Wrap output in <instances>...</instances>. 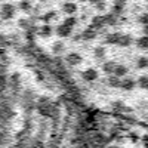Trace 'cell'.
<instances>
[{
	"label": "cell",
	"instance_id": "obj_29",
	"mask_svg": "<svg viewBox=\"0 0 148 148\" xmlns=\"http://www.w3.org/2000/svg\"><path fill=\"white\" fill-rule=\"evenodd\" d=\"M104 22H105V25H117L119 18L113 14H107V15H104Z\"/></svg>",
	"mask_w": 148,
	"mask_h": 148
},
{
	"label": "cell",
	"instance_id": "obj_16",
	"mask_svg": "<svg viewBox=\"0 0 148 148\" xmlns=\"http://www.w3.org/2000/svg\"><path fill=\"white\" fill-rule=\"evenodd\" d=\"M55 33H56L58 37H61V39H68V37L73 36V28H68L64 24H61V25H58L55 28Z\"/></svg>",
	"mask_w": 148,
	"mask_h": 148
},
{
	"label": "cell",
	"instance_id": "obj_41",
	"mask_svg": "<svg viewBox=\"0 0 148 148\" xmlns=\"http://www.w3.org/2000/svg\"><path fill=\"white\" fill-rule=\"evenodd\" d=\"M0 2H3V0H0Z\"/></svg>",
	"mask_w": 148,
	"mask_h": 148
},
{
	"label": "cell",
	"instance_id": "obj_14",
	"mask_svg": "<svg viewBox=\"0 0 148 148\" xmlns=\"http://www.w3.org/2000/svg\"><path fill=\"white\" fill-rule=\"evenodd\" d=\"M79 6L74 3V2H65L62 6H61V10H62V14L68 15V16H74V14L77 12Z\"/></svg>",
	"mask_w": 148,
	"mask_h": 148
},
{
	"label": "cell",
	"instance_id": "obj_32",
	"mask_svg": "<svg viewBox=\"0 0 148 148\" xmlns=\"http://www.w3.org/2000/svg\"><path fill=\"white\" fill-rule=\"evenodd\" d=\"M77 22H79V19H77V16H67L65 19H64V25L65 27H68V28H74L77 25Z\"/></svg>",
	"mask_w": 148,
	"mask_h": 148
},
{
	"label": "cell",
	"instance_id": "obj_23",
	"mask_svg": "<svg viewBox=\"0 0 148 148\" xmlns=\"http://www.w3.org/2000/svg\"><path fill=\"white\" fill-rule=\"evenodd\" d=\"M120 82H121V79L113 76V74L107 77V86H110V88H113V89H119L120 88Z\"/></svg>",
	"mask_w": 148,
	"mask_h": 148
},
{
	"label": "cell",
	"instance_id": "obj_28",
	"mask_svg": "<svg viewBox=\"0 0 148 148\" xmlns=\"http://www.w3.org/2000/svg\"><path fill=\"white\" fill-rule=\"evenodd\" d=\"M135 83H136V86H138L139 89L145 90L148 88V76H147V74H142L138 80H135Z\"/></svg>",
	"mask_w": 148,
	"mask_h": 148
},
{
	"label": "cell",
	"instance_id": "obj_6",
	"mask_svg": "<svg viewBox=\"0 0 148 148\" xmlns=\"http://www.w3.org/2000/svg\"><path fill=\"white\" fill-rule=\"evenodd\" d=\"M49 132H51V121H49V119H42L39 126H37V132H36L34 139L45 142V139L49 136Z\"/></svg>",
	"mask_w": 148,
	"mask_h": 148
},
{
	"label": "cell",
	"instance_id": "obj_9",
	"mask_svg": "<svg viewBox=\"0 0 148 148\" xmlns=\"http://www.w3.org/2000/svg\"><path fill=\"white\" fill-rule=\"evenodd\" d=\"M64 61L67 62V65H70V67H79L83 62V56L79 52H70V53H67Z\"/></svg>",
	"mask_w": 148,
	"mask_h": 148
},
{
	"label": "cell",
	"instance_id": "obj_31",
	"mask_svg": "<svg viewBox=\"0 0 148 148\" xmlns=\"http://www.w3.org/2000/svg\"><path fill=\"white\" fill-rule=\"evenodd\" d=\"M18 6H19V9L22 12H27V14H30V12L33 10V5L30 3V0H21Z\"/></svg>",
	"mask_w": 148,
	"mask_h": 148
},
{
	"label": "cell",
	"instance_id": "obj_21",
	"mask_svg": "<svg viewBox=\"0 0 148 148\" xmlns=\"http://www.w3.org/2000/svg\"><path fill=\"white\" fill-rule=\"evenodd\" d=\"M119 37H120V33L119 31H116V33H108V34H105V39H104V42L107 43V45H117V40H119Z\"/></svg>",
	"mask_w": 148,
	"mask_h": 148
},
{
	"label": "cell",
	"instance_id": "obj_10",
	"mask_svg": "<svg viewBox=\"0 0 148 148\" xmlns=\"http://www.w3.org/2000/svg\"><path fill=\"white\" fill-rule=\"evenodd\" d=\"M10 141V135H9V127L5 123H0V148H5Z\"/></svg>",
	"mask_w": 148,
	"mask_h": 148
},
{
	"label": "cell",
	"instance_id": "obj_25",
	"mask_svg": "<svg viewBox=\"0 0 148 148\" xmlns=\"http://www.w3.org/2000/svg\"><path fill=\"white\" fill-rule=\"evenodd\" d=\"M114 68H116V62H114V61H105V62L102 64V71L107 74V76H111L113 71H114Z\"/></svg>",
	"mask_w": 148,
	"mask_h": 148
},
{
	"label": "cell",
	"instance_id": "obj_19",
	"mask_svg": "<svg viewBox=\"0 0 148 148\" xmlns=\"http://www.w3.org/2000/svg\"><path fill=\"white\" fill-rule=\"evenodd\" d=\"M127 73H129V68L125 64H116V68L113 71V76H116L119 79H123V77H127Z\"/></svg>",
	"mask_w": 148,
	"mask_h": 148
},
{
	"label": "cell",
	"instance_id": "obj_2",
	"mask_svg": "<svg viewBox=\"0 0 148 148\" xmlns=\"http://www.w3.org/2000/svg\"><path fill=\"white\" fill-rule=\"evenodd\" d=\"M36 101H37V93L33 89H25L19 95V104L24 110L25 116H31L33 111L36 110Z\"/></svg>",
	"mask_w": 148,
	"mask_h": 148
},
{
	"label": "cell",
	"instance_id": "obj_27",
	"mask_svg": "<svg viewBox=\"0 0 148 148\" xmlns=\"http://www.w3.org/2000/svg\"><path fill=\"white\" fill-rule=\"evenodd\" d=\"M133 43L136 45V47L141 49V51H147L148 49V37L142 36V37H139V39H136V42H133Z\"/></svg>",
	"mask_w": 148,
	"mask_h": 148
},
{
	"label": "cell",
	"instance_id": "obj_17",
	"mask_svg": "<svg viewBox=\"0 0 148 148\" xmlns=\"http://www.w3.org/2000/svg\"><path fill=\"white\" fill-rule=\"evenodd\" d=\"M132 45H133V37L130 34L120 33V37H119V40H117V46H120V47H129Z\"/></svg>",
	"mask_w": 148,
	"mask_h": 148
},
{
	"label": "cell",
	"instance_id": "obj_22",
	"mask_svg": "<svg viewBox=\"0 0 148 148\" xmlns=\"http://www.w3.org/2000/svg\"><path fill=\"white\" fill-rule=\"evenodd\" d=\"M58 18V12L56 10H49V12H46V14H43L42 16H40V19L45 22V24H49L51 21H55Z\"/></svg>",
	"mask_w": 148,
	"mask_h": 148
},
{
	"label": "cell",
	"instance_id": "obj_12",
	"mask_svg": "<svg viewBox=\"0 0 148 148\" xmlns=\"http://www.w3.org/2000/svg\"><path fill=\"white\" fill-rule=\"evenodd\" d=\"M53 34V27L51 24H43L42 27H37V36L42 39H49Z\"/></svg>",
	"mask_w": 148,
	"mask_h": 148
},
{
	"label": "cell",
	"instance_id": "obj_40",
	"mask_svg": "<svg viewBox=\"0 0 148 148\" xmlns=\"http://www.w3.org/2000/svg\"><path fill=\"white\" fill-rule=\"evenodd\" d=\"M73 39H74V42H77V40H80V34H77V36H74Z\"/></svg>",
	"mask_w": 148,
	"mask_h": 148
},
{
	"label": "cell",
	"instance_id": "obj_7",
	"mask_svg": "<svg viewBox=\"0 0 148 148\" xmlns=\"http://www.w3.org/2000/svg\"><path fill=\"white\" fill-rule=\"evenodd\" d=\"M111 108L114 110L116 114H119L121 117L123 116H125V117L132 116V113H133V110L130 107H127L125 102H121V101H113V102H111Z\"/></svg>",
	"mask_w": 148,
	"mask_h": 148
},
{
	"label": "cell",
	"instance_id": "obj_8",
	"mask_svg": "<svg viewBox=\"0 0 148 148\" xmlns=\"http://www.w3.org/2000/svg\"><path fill=\"white\" fill-rule=\"evenodd\" d=\"M16 14V8L12 5V3H3L2 8H0V18L5 19V21H9L15 16Z\"/></svg>",
	"mask_w": 148,
	"mask_h": 148
},
{
	"label": "cell",
	"instance_id": "obj_39",
	"mask_svg": "<svg viewBox=\"0 0 148 148\" xmlns=\"http://www.w3.org/2000/svg\"><path fill=\"white\" fill-rule=\"evenodd\" d=\"M147 139H148V136L144 133V135H142V144H144V147H147Z\"/></svg>",
	"mask_w": 148,
	"mask_h": 148
},
{
	"label": "cell",
	"instance_id": "obj_30",
	"mask_svg": "<svg viewBox=\"0 0 148 148\" xmlns=\"http://www.w3.org/2000/svg\"><path fill=\"white\" fill-rule=\"evenodd\" d=\"M105 47L104 46H96L95 49H93V56H95V59H104L105 58Z\"/></svg>",
	"mask_w": 148,
	"mask_h": 148
},
{
	"label": "cell",
	"instance_id": "obj_4",
	"mask_svg": "<svg viewBox=\"0 0 148 148\" xmlns=\"http://www.w3.org/2000/svg\"><path fill=\"white\" fill-rule=\"evenodd\" d=\"M34 144V136L31 130L27 129H21L16 135H15V147L16 148H31Z\"/></svg>",
	"mask_w": 148,
	"mask_h": 148
},
{
	"label": "cell",
	"instance_id": "obj_20",
	"mask_svg": "<svg viewBox=\"0 0 148 148\" xmlns=\"http://www.w3.org/2000/svg\"><path fill=\"white\" fill-rule=\"evenodd\" d=\"M102 27H105V22H104V15H96L92 18V22H90V28H93L95 31L101 30Z\"/></svg>",
	"mask_w": 148,
	"mask_h": 148
},
{
	"label": "cell",
	"instance_id": "obj_5",
	"mask_svg": "<svg viewBox=\"0 0 148 148\" xmlns=\"http://www.w3.org/2000/svg\"><path fill=\"white\" fill-rule=\"evenodd\" d=\"M52 99L49 96H37V101H36V111L42 119H47L49 116V111H51L52 107Z\"/></svg>",
	"mask_w": 148,
	"mask_h": 148
},
{
	"label": "cell",
	"instance_id": "obj_18",
	"mask_svg": "<svg viewBox=\"0 0 148 148\" xmlns=\"http://www.w3.org/2000/svg\"><path fill=\"white\" fill-rule=\"evenodd\" d=\"M125 6H126V0H116L114 5H113V10H111L110 14H113L119 18L123 14V10H125Z\"/></svg>",
	"mask_w": 148,
	"mask_h": 148
},
{
	"label": "cell",
	"instance_id": "obj_35",
	"mask_svg": "<svg viewBox=\"0 0 148 148\" xmlns=\"http://www.w3.org/2000/svg\"><path fill=\"white\" fill-rule=\"evenodd\" d=\"M138 21L142 24L144 27H147V24H148V15H147L145 12H144V14H141V15L138 16Z\"/></svg>",
	"mask_w": 148,
	"mask_h": 148
},
{
	"label": "cell",
	"instance_id": "obj_36",
	"mask_svg": "<svg viewBox=\"0 0 148 148\" xmlns=\"http://www.w3.org/2000/svg\"><path fill=\"white\" fill-rule=\"evenodd\" d=\"M46 148H61V144L59 142H53V141H47Z\"/></svg>",
	"mask_w": 148,
	"mask_h": 148
},
{
	"label": "cell",
	"instance_id": "obj_1",
	"mask_svg": "<svg viewBox=\"0 0 148 148\" xmlns=\"http://www.w3.org/2000/svg\"><path fill=\"white\" fill-rule=\"evenodd\" d=\"M22 93V82H21V74L14 73L8 77V90H6V98L12 102H16L19 99V95Z\"/></svg>",
	"mask_w": 148,
	"mask_h": 148
},
{
	"label": "cell",
	"instance_id": "obj_37",
	"mask_svg": "<svg viewBox=\"0 0 148 148\" xmlns=\"http://www.w3.org/2000/svg\"><path fill=\"white\" fill-rule=\"evenodd\" d=\"M31 148H46V144L45 142H40V141H36L34 139V144H33V147Z\"/></svg>",
	"mask_w": 148,
	"mask_h": 148
},
{
	"label": "cell",
	"instance_id": "obj_11",
	"mask_svg": "<svg viewBox=\"0 0 148 148\" xmlns=\"http://www.w3.org/2000/svg\"><path fill=\"white\" fill-rule=\"evenodd\" d=\"M82 79L84 82H88V83H92V82H96L98 77H99V74H98V71L95 68H86L84 71H82Z\"/></svg>",
	"mask_w": 148,
	"mask_h": 148
},
{
	"label": "cell",
	"instance_id": "obj_13",
	"mask_svg": "<svg viewBox=\"0 0 148 148\" xmlns=\"http://www.w3.org/2000/svg\"><path fill=\"white\" fill-rule=\"evenodd\" d=\"M135 88H136V83H135V80L132 77H123L121 82H120V88L121 90H126V92H130L133 90Z\"/></svg>",
	"mask_w": 148,
	"mask_h": 148
},
{
	"label": "cell",
	"instance_id": "obj_26",
	"mask_svg": "<svg viewBox=\"0 0 148 148\" xmlns=\"http://www.w3.org/2000/svg\"><path fill=\"white\" fill-rule=\"evenodd\" d=\"M65 51V43L64 42H53V45H52V53H55V55H61Z\"/></svg>",
	"mask_w": 148,
	"mask_h": 148
},
{
	"label": "cell",
	"instance_id": "obj_3",
	"mask_svg": "<svg viewBox=\"0 0 148 148\" xmlns=\"http://www.w3.org/2000/svg\"><path fill=\"white\" fill-rule=\"evenodd\" d=\"M16 116L15 108H14V102L10 99H8L6 95L3 98H0V123L9 125V121Z\"/></svg>",
	"mask_w": 148,
	"mask_h": 148
},
{
	"label": "cell",
	"instance_id": "obj_33",
	"mask_svg": "<svg viewBox=\"0 0 148 148\" xmlns=\"http://www.w3.org/2000/svg\"><path fill=\"white\" fill-rule=\"evenodd\" d=\"M148 67V58L147 56H139L136 59V68L139 70H145Z\"/></svg>",
	"mask_w": 148,
	"mask_h": 148
},
{
	"label": "cell",
	"instance_id": "obj_15",
	"mask_svg": "<svg viewBox=\"0 0 148 148\" xmlns=\"http://www.w3.org/2000/svg\"><path fill=\"white\" fill-rule=\"evenodd\" d=\"M96 37H98V31H95L93 28L88 27L86 30L82 31V34H80V40H83V42H90V40H95Z\"/></svg>",
	"mask_w": 148,
	"mask_h": 148
},
{
	"label": "cell",
	"instance_id": "obj_34",
	"mask_svg": "<svg viewBox=\"0 0 148 148\" xmlns=\"http://www.w3.org/2000/svg\"><path fill=\"white\" fill-rule=\"evenodd\" d=\"M93 8L96 9V10H105V8H107V3H105V0H96V2L93 3Z\"/></svg>",
	"mask_w": 148,
	"mask_h": 148
},
{
	"label": "cell",
	"instance_id": "obj_38",
	"mask_svg": "<svg viewBox=\"0 0 148 148\" xmlns=\"http://www.w3.org/2000/svg\"><path fill=\"white\" fill-rule=\"evenodd\" d=\"M129 135H130V139H132V142H138V139H139L138 135H135V133H129Z\"/></svg>",
	"mask_w": 148,
	"mask_h": 148
},
{
	"label": "cell",
	"instance_id": "obj_24",
	"mask_svg": "<svg viewBox=\"0 0 148 148\" xmlns=\"http://www.w3.org/2000/svg\"><path fill=\"white\" fill-rule=\"evenodd\" d=\"M18 27L24 31H27L33 27V21L30 18H21V19H18Z\"/></svg>",
	"mask_w": 148,
	"mask_h": 148
}]
</instances>
